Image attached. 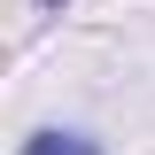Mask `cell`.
<instances>
[{
    "instance_id": "6da1fadb",
    "label": "cell",
    "mask_w": 155,
    "mask_h": 155,
    "mask_svg": "<svg viewBox=\"0 0 155 155\" xmlns=\"http://www.w3.org/2000/svg\"><path fill=\"white\" fill-rule=\"evenodd\" d=\"M23 155H101V140H93V132H62V124H47V132L23 140Z\"/></svg>"
},
{
    "instance_id": "7a4b0ae2",
    "label": "cell",
    "mask_w": 155,
    "mask_h": 155,
    "mask_svg": "<svg viewBox=\"0 0 155 155\" xmlns=\"http://www.w3.org/2000/svg\"><path fill=\"white\" fill-rule=\"evenodd\" d=\"M39 8H47V16H54V8H62V0H39Z\"/></svg>"
}]
</instances>
